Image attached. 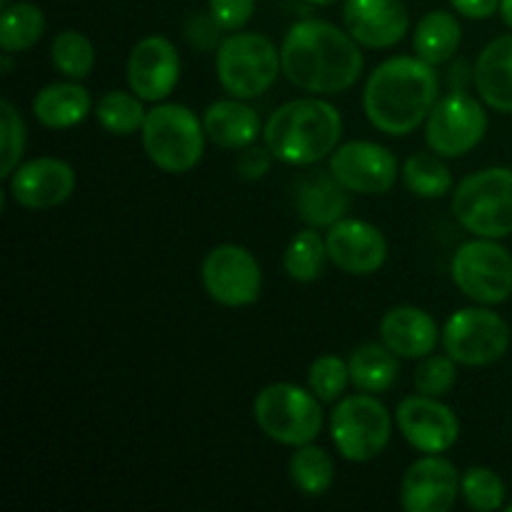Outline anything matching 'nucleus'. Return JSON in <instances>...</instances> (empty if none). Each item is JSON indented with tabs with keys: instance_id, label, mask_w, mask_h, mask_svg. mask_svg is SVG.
<instances>
[{
	"instance_id": "44",
	"label": "nucleus",
	"mask_w": 512,
	"mask_h": 512,
	"mask_svg": "<svg viewBox=\"0 0 512 512\" xmlns=\"http://www.w3.org/2000/svg\"><path fill=\"white\" fill-rule=\"evenodd\" d=\"M308 3H313V5H330V3H335V0H308Z\"/></svg>"
},
{
	"instance_id": "20",
	"label": "nucleus",
	"mask_w": 512,
	"mask_h": 512,
	"mask_svg": "<svg viewBox=\"0 0 512 512\" xmlns=\"http://www.w3.org/2000/svg\"><path fill=\"white\" fill-rule=\"evenodd\" d=\"M380 340L403 360H420L435 353L440 340L433 315L415 305L390 308L380 320Z\"/></svg>"
},
{
	"instance_id": "40",
	"label": "nucleus",
	"mask_w": 512,
	"mask_h": 512,
	"mask_svg": "<svg viewBox=\"0 0 512 512\" xmlns=\"http://www.w3.org/2000/svg\"><path fill=\"white\" fill-rule=\"evenodd\" d=\"M450 3H453V8L460 15H465L470 20L493 18L500 10V0H450Z\"/></svg>"
},
{
	"instance_id": "34",
	"label": "nucleus",
	"mask_w": 512,
	"mask_h": 512,
	"mask_svg": "<svg viewBox=\"0 0 512 512\" xmlns=\"http://www.w3.org/2000/svg\"><path fill=\"white\" fill-rule=\"evenodd\" d=\"M350 383V365L340 355H320L313 360L308 370V388L318 395L323 403H335L343 398Z\"/></svg>"
},
{
	"instance_id": "30",
	"label": "nucleus",
	"mask_w": 512,
	"mask_h": 512,
	"mask_svg": "<svg viewBox=\"0 0 512 512\" xmlns=\"http://www.w3.org/2000/svg\"><path fill=\"white\" fill-rule=\"evenodd\" d=\"M45 30V15L33 3H10L0 15V48L8 53H23L40 43Z\"/></svg>"
},
{
	"instance_id": "37",
	"label": "nucleus",
	"mask_w": 512,
	"mask_h": 512,
	"mask_svg": "<svg viewBox=\"0 0 512 512\" xmlns=\"http://www.w3.org/2000/svg\"><path fill=\"white\" fill-rule=\"evenodd\" d=\"M208 13L228 33L245 28L255 13V0H208Z\"/></svg>"
},
{
	"instance_id": "38",
	"label": "nucleus",
	"mask_w": 512,
	"mask_h": 512,
	"mask_svg": "<svg viewBox=\"0 0 512 512\" xmlns=\"http://www.w3.org/2000/svg\"><path fill=\"white\" fill-rule=\"evenodd\" d=\"M220 25L215 23L213 15H193V18L188 20V25H185V38H188V43L193 45L195 50H203V53H215V50L220 48Z\"/></svg>"
},
{
	"instance_id": "45",
	"label": "nucleus",
	"mask_w": 512,
	"mask_h": 512,
	"mask_svg": "<svg viewBox=\"0 0 512 512\" xmlns=\"http://www.w3.org/2000/svg\"><path fill=\"white\" fill-rule=\"evenodd\" d=\"M0 5H3V8H8V5H10V0H0Z\"/></svg>"
},
{
	"instance_id": "12",
	"label": "nucleus",
	"mask_w": 512,
	"mask_h": 512,
	"mask_svg": "<svg viewBox=\"0 0 512 512\" xmlns=\"http://www.w3.org/2000/svg\"><path fill=\"white\" fill-rule=\"evenodd\" d=\"M200 280L210 298L225 308H245L260 298L263 270L243 245L225 243L210 250L200 265Z\"/></svg>"
},
{
	"instance_id": "26",
	"label": "nucleus",
	"mask_w": 512,
	"mask_h": 512,
	"mask_svg": "<svg viewBox=\"0 0 512 512\" xmlns=\"http://www.w3.org/2000/svg\"><path fill=\"white\" fill-rule=\"evenodd\" d=\"M398 355L380 340V343H365L353 350L350 365V383L360 393H388L400 375Z\"/></svg>"
},
{
	"instance_id": "14",
	"label": "nucleus",
	"mask_w": 512,
	"mask_h": 512,
	"mask_svg": "<svg viewBox=\"0 0 512 512\" xmlns=\"http://www.w3.org/2000/svg\"><path fill=\"white\" fill-rule=\"evenodd\" d=\"M395 423L400 435L408 440L410 448L418 453L443 455L458 443L460 420L450 405L430 395H408L398 403Z\"/></svg>"
},
{
	"instance_id": "35",
	"label": "nucleus",
	"mask_w": 512,
	"mask_h": 512,
	"mask_svg": "<svg viewBox=\"0 0 512 512\" xmlns=\"http://www.w3.org/2000/svg\"><path fill=\"white\" fill-rule=\"evenodd\" d=\"M458 383V363L445 355H425L420 358L418 368H415L413 385L420 395H430V398H443Z\"/></svg>"
},
{
	"instance_id": "23",
	"label": "nucleus",
	"mask_w": 512,
	"mask_h": 512,
	"mask_svg": "<svg viewBox=\"0 0 512 512\" xmlns=\"http://www.w3.org/2000/svg\"><path fill=\"white\" fill-rule=\"evenodd\" d=\"M473 70L480 100L498 113H512V35L490 40Z\"/></svg>"
},
{
	"instance_id": "13",
	"label": "nucleus",
	"mask_w": 512,
	"mask_h": 512,
	"mask_svg": "<svg viewBox=\"0 0 512 512\" xmlns=\"http://www.w3.org/2000/svg\"><path fill=\"white\" fill-rule=\"evenodd\" d=\"M330 173L350 193L385 195L400 178V165L393 150L370 140H350L330 155Z\"/></svg>"
},
{
	"instance_id": "4",
	"label": "nucleus",
	"mask_w": 512,
	"mask_h": 512,
	"mask_svg": "<svg viewBox=\"0 0 512 512\" xmlns=\"http://www.w3.org/2000/svg\"><path fill=\"white\" fill-rule=\"evenodd\" d=\"M143 150L155 168L170 175L190 173L203 160L205 128L203 120L180 103H160L145 115Z\"/></svg>"
},
{
	"instance_id": "21",
	"label": "nucleus",
	"mask_w": 512,
	"mask_h": 512,
	"mask_svg": "<svg viewBox=\"0 0 512 512\" xmlns=\"http://www.w3.org/2000/svg\"><path fill=\"white\" fill-rule=\"evenodd\" d=\"M350 190L338 183L333 173L323 170H310L300 178L298 190H295V210L298 218L308 228H330L338 220L345 218L350 210Z\"/></svg>"
},
{
	"instance_id": "7",
	"label": "nucleus",
	"mask_w": 512,
	"mask_h": 512,
	"mask_svg": "<svg viewBox=\"0 0 512 512\" xmlns=\"http://www.w3.org/2000/svg\"><path fill=\"white\" fill-rule=\"evenodd\" d=\"M215 70L225 93L253 100L273 88L283 70V60L268 35L233 33L215 50Z\"/></svg>"
},
{
	"instance_id": "16",
	"label": "nucleus",
	"mask_w": 512,
	"mask_h": 512,
	"mask_svg": "<svg viewBox=\"0 0 512 512\" xmlns=\"http://www.w3.org/2000/svg\"><path fill=\"white\" fill-rule=\"evenodd\" d=\"M328 258L348 275H373L388 260V238L368 220L343 218L325 233Z\"/></svg>"
},
{
	"instance_id": "29",
	"label": "nucleus",
	"mask_w": 512,
	"mask_h": 512,
	"mask_svg": "<svg viewBox=\"0 0 512 512\" xmlns=\"http://www.w3.org/2000/svg\"><path fill=\"white\" fill-rule=\"evenodd\" d=\"M403 183L413 195L425 200L443 198L453 190V173L438 153H413L403 163Z\"/></svg>"
},
{
	"instance_id": "25",
	"label": "nucleus",
	"mask_w": 512,
	"mask_h": 512,
	"mask_svg": "<svg viewBox=\"0 0 512 512\" xmlns=\"http://www.w3.org/2000/svg\"><path fill=\"white\" fill-rule=\"evenodd\" d=\"M463 43L460 20L448 10H430L418 20L413 33V48L420 60L430 65H445L458 55Z\"/></svg>"
},
{
	"instance_id": "42",
	"label": "nucleus",
	"mask_w": 512,
	"mask_h": 512,
	"mask_svg": "<svg viewBox=\"0 0 512 512\" xmlns=\"http://www.w3.org/2000/svg\"><path fill=\"white\" fill-rule=\"evenodd\" d=\"M500 18L512 30V0H500Z\"/></svg>"
},
{
	"instance_id": "24",
	"label": "nucleus",
	"mask_w": 512,
	"mask_h": 512,
	"mask_svg": "<svg viewBox=\"0 0 512 512\" xmlns=\"http://www.w3.org/2000/svg\"><path fill=\"white\" fill-rule=\"evenodd\" d=\"M93 110L90 93L78 83H50L40 88L33 98V115L40 125L50 130H68L83 123Z\"/></svg>"
},
{
	"instance_id": "46",
	"label": "nucleus",
	"mask_w": 512,
	"mask_h": 512,
	"mask_svg": "<svg viewBox=\"0 0 512 512\" xmlns=\"http://www.w3.org/2000/svg\"><path fill=\"white\" fill-rule=\"evenodd\" d=\"M505 510H508V512H512V503H508V505H505Z\"/></svg>"
},
{
	"instance_id": "33",
	"label": "nucleus",
	"mask_w": 512,
	"mask_h": 512,
	"mask_svg": "<svg viewBox=\"0 0 512 512\" xmlns=\"http://www.w3.org/2000/svg\"><path fill=\"white\" fill-rule=\"evenodd\" d=\"M460 495L468 508L478 512H493L505 508V483L495 470L468 468L460 480Z\"/></svg>"
},
{
	"instance_id": "22",
	"label": "nucleus",
	"mask_w": 512,
	"mask_h": 512,
	"mask_svg": "<svg viewBox=\"0 0 512 512\" xmlns=\"http://www.w3.org/2000/svg\"><path fill=\"white\" fill-rule=\"evenodd\" d=\"M205 135L213 145L225 150H243L260 135V118L255 108L240 98L215 100L203 113Z\"/></svg>"
},
{
	"instance_id": "2",
	"label": "nucleus",
	"mask_w": 512,
	"mask_h": 512,
	"mask_svg": "<svg viewBox=\"0 0 512 512\" xmlns=\"http://www.w3.org/2000/svg\"><path fill=\"white\" fill-rule=\"evenodd\" d=\"M440 100L435 65L418 55H398L370 73L363 90V108L373 128L403 138L418 130Z\"/></svg>"
},
{
	"instance_id": "32",
	"label": "nucleus",
	"mask_w": 512,
	"mask_h": 512,
	"mask_svg": "<svg viewBox=\"0 0 512 512\" xmlns=\"http://www.w3.org/2000/svg\"><path fill=\"white\" fill-rule=\"evenodd\" d=\"M50 60L65 78L83 80L95 68V48L80 30H60L50 45Z\"/></svg>"
},
{
	"instance_id": "18",
	"label": "nucleus",
	"mask_w": 512,
	"mask_h": 512,
	"mask_svg": "<svg viewBox=\"0 0 512 512\" xmlns=\"http://www.w3.org/2000/svg\"><path fill=\"white\" fill-rule=\"evenodd\" d=\"M180 80V53L163 35L138 40L128 58V85L138 98L160 103Z\"/></svg>"
},
{
	"instance_id": "3",
	"label": "nucleus",
	"mask_w": 512,
	"mask_h": 512,
	"mask_svg": "<svg viewBox=\"0 0 512 512\" xmlns=\"http://www.w3.org/2000/svg\"><path fill=\"white\" fill-rule=\"evenodd\" d=\"M343 138V115L323 98L288 100L273 110L263 128V143L275 160L315 165L335 153Z\"/></svg>"
},
{
	"instance_id": "17",
	"label": "nucleus",
	"mask_w": 512,
	"mask_h": 512,
	"mask_svg": "<svg viewBox=\"0 0 512 512\" xmlns=\"http://www.w3.org/2000/svg\"><path fill=\"white\" fill-rule=\"evenodd\" d=\"M75 190V170L60 158H33L20 163L8 178V193L28 210H50L63 205Z\"/></svg>"
},
{
	"instance_id": "10",
	"label": "nucleus",
	"mask_w": 512,
	"mask_h": 512,
	"mask_svg": "<svg viewBox=\"0 0 512 512\" xmlns=\"http://www.w3.org/2000/svg\"><path fill=\"white\" fill-rule=\"evenodd\" d=\"M512 330L503 315L488 308H460L443 328V348L468 368L493 365L508 353Z\"/></svg>"
},
{
	"instance_id": "19",
	"label": "nucleus",
	"mask_w": 512,
	"mask_h": 512,
	"mask_svg": "<svg viewBox=\"0 0 512 512\" xmlns=\"http://www.w3.org/2000/svg\"><path fill=\"white\" fill-rule=\"evenodd\" d=\"M345 30L363 48H393L408 35L410 15L403 0H345Z\"/></svg>"
},
{
	"instance_id": "5",
	"label": "nucleus",
	"mask_w": 512,
	"mask_h": 512,
	"mask_svg": "<svg viewBox=\"0 0 512 512\" xmlns=\"http://www.w3.org/2000/svg\"><path fill=\"white\" fill-rule=\"evenodd\" d=\"M253 418L260 433L288 448L313 443L323 430V400L295 383L265 385L253 403Z\"/></svg>"
},
{
	"instance_id": "28",
	"label": "nucleus",
	"mask_w": 512,
	"mask_h": 512,
	"mask_svg": "<svg viewBox=\"0 0 512 512\" xmlns=\"http://www.w3.org/2000/svg\"><path fill=\"white\" fill-rule=\"evenodd\" d=\"M328 260V245L318 228H305L285 248L283 268L295 283H315L325 273Z\"/></svg>"
},
{
	"instance_id": "1",
	"label": "nucleus",
	"mask_w": 512,
	"mask_h": 512,
	"mask_svg": "<svg viewBox=\"0 0 512 512\" xmlns=\"http://www.w3.org/2000/svg\"><path fill=\"white\" fill-rule=\"evenodd\" d=\"M283 75L305 93L338 95L360 80L365 58L360 43L328 20H298L280 45Z\"/></svg>"
},
{
	"instance_id": "27",
	"label": "nucleus",
	"mask_w": 512,
	"mask_h": 512,
	"mask_svg": "<svg viewBox=\"0 0 512 512\" xmlns=\"http://www.w3.org/2000/svg\"><path fill=\"white\" fill-rule=\"evenodd\" d=\"M288 473L298 493L308 495V498H320L333 488L335 463L328 450L308 443L295 448V453L290 455Z\"/></svg>"
},
{
	"instance_id": "41",
	"label": "nucleus",
	"mask_w": 512,
	"mask_h": 512,
	"mask_svg": "<svg viewBox=\"0 0 512 512\" xmlns=\"http://www.w3.org/2000/svg\"><path fill=\"white\" fill-rule=\"evenodd\" d=\"M475 70H470V65L465 63V60H460V63H455L453 68H450V75H448V80H450V90H458V80H460V88H468V78L470 75H473Z\"/></svg>"
},
{
	"instance_id": "15",
	"label": "nucleus",
	"mask_w": 512,
	"mask_h": 512,
	"mask_svg": "<svg viewBox=\"0 0 512 512\" xmlns=\"http://www.w3.org/2000/svg\"><path fill=\"white\" fill-rule=\"evenodd\" d=\"M460 480L463 475L448 458L425 453L405 470L400 503L408 512H450L458 503Z\"/></svg>"
},
{
	"instance_id": "9",
	"label": "nucleus",
	"mask_w": 512,
	"mask_h": 512,
	"mask_svg": "<svg viewBox=\"0 0 512 512\" xmlns=\"http://www.w3.org/2000/svg\"><path fill=\"white\" fill-rule=\"evenodd\" d=\"M450 275L465 298L478 305H498L512 295V255L493 238H475L460 245Z\"/></svg>"
},
{
	"instance_id": "36",
	"label": "nucleus",
	"mask_w": 512,
	"mask_h": 512,
	"mask_svg": "<svg viewBox=\"0 0 512 512\" xmlns=\"http://www.w3.org/2000/svg\"><path fill=\"white\" fill-rule=\"evenodd\" d=\"M0 178L8 180L25 150V123L8 98L0 103Z\"/></svg>"
},
{
	"instance_id": "11",
	"label": "nucleus",
	"mask_w": 512,
	"mask_h": 512,
	"mask_svg": "<svg viewBox=\"0 0 512 512\" xmlns=\"http://www.w3.org/2000/svg\"><path fill=\"white\" fill-rule=\"evenodd\" d=\"M488 133V113L468 90H450L425 120V143L443 158H463Z\"/></svg>"
},
{
	"instance_id": "43",
	"label": "nucleus",
	"mask_w": 512,
	"mask_h": 512,
	"mask_svg": "<svg viewBox=\"0 0 512 512\" xmlns=\"http://www.w3.org/2000/svg\"><path fill=\"white\" fill-rule=\"evenodd\" d=\"M13 53H8V50H3L0 53V65H3V73H10L13 70V58H10Z\"/></svg>"
},
{
	"instance_id": "31",
	"label": "nucleus",
	"mask_w": 512,
	"mask_h": 512,
	"mask_svg": "<svg viewBox=\"0 0 512 512\" xmlns=\"http://www.w3.org/2000/svg\"><path fill=\"white\" fill-rule=\"evenodd\" d=\"M145 100L130 90H108L103 98L95 105V118L98 123L108 130L110 135H135L138 130H143L145 115L148 110L143 108Z\"/></svg>"
},
{
	"instance_id": "8",
	"label": "nucleus",
	"mask_w": 512,
	"mask_h": 512,
	"mask_svg": "<svg viewBox=\"0 0 512 512\" xmlns=\"http://www.w3.org/2000/svg\"><path fill=\"white\" fill-rule=\"evenodd\" d=\"M330 435L340 458L348 463H370L388 448L393 418L373 393L343 395L330 413Z\"/></svg>"
},
{
	"instance_id": "6",
	"label": "nucleus",
	"mask_w": 512,
	"mask_h": 512,
	"mask_svg": "<svg viewBox=\"0 0 512 512\" xmlns=\"http://www.w3.org/2000/svg\"><path fill=\"white\" fill-rule=\"evenodd\" d=\"M453 215L475 238L512 235V168L478 170L453 190Z\"/></svg>"
},
{
	"instance_id": "39",
	"label": "nucleus",
	"mask_w": 512,
	"mask_h": 512,
	"mask_svg": "<svg viewBox=\"0 0 512 512\" xmlns=\"http://www.w3.org/2000/svg\"><path fill=\"white\" fill-rule=\"evenodd\" d=\"M273 160L275 155L270 153L268 145H248V148H243V153H240L238 158V165H235V170H238V178L243 180H260L265 178V175L270 173V168H273Z\"/></svg>"
}]
</instances>
